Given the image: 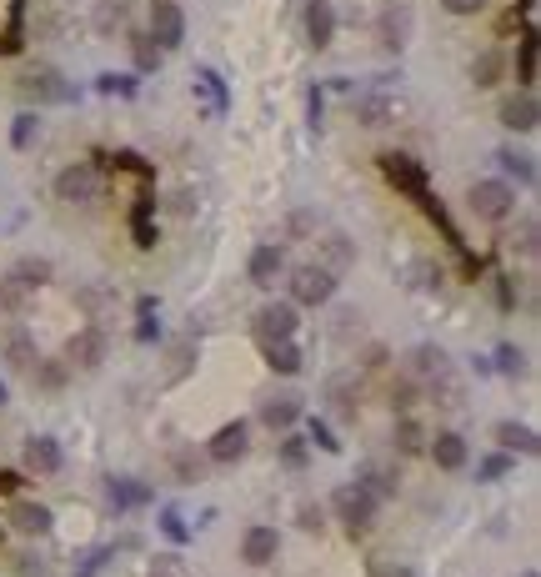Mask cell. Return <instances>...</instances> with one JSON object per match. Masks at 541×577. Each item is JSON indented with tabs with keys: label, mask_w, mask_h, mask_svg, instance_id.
<instances>
[{
	"label": "cell",
	"mask_w": 541,
	"mask_h": 577,
	"mask_svg": "<svg viewBox=\"0 0 541 577\" xmlns=\"http://www.w3.org/2000/svg\"><path fill=\"white\" fill-rule=\"evenodd\" d=\"M501 71H506V56H501V51H481V56L471 61V81H476V91L501 86Z\"/></svg>",
	"instance_id": "cell-27"
},
{
	"label": "cell",
	"mask_w": 541,
	"mask_h": 577,
	"mask_svg": "<svg viewBox=\"0 0 541 577\" xmlns=\"http://www.w3.org/2000/svg\"><path fill=\"white\" fill-rule=\"evenodd\" d=\"M36 136H41V116H36V111H21L16 126H11V146L26 151V146H36Z\"/></svg>",
	"instance_id": "cell-35"
},
{
	"label": "cell",
	"mask_w": 541,
	"mask_h": 577,
	"mask_svg": "<svg viewBox=\"0 0 541 577\" xmlns=\"http://www.w3.org/2000/svg\"><path fill=\"white\" fill-rule=\"evenodd\" d=\"M296 327H301V307H296V302H266V307L256 312V342H261V347H266V342H291Z\"/></svg>",
	"instance_id": "cell-6"
},
{
	"label": "cell",
	"mask_w": 541,
	"mask_h": 577,
	"mask_svg": "<svg viewBox=\"0 0 541 577\" xmlns=\"http://www.w3.org/2000/svg\"><path fill=\"white\" fill-rule=\"evenodd\" d=\"M281 462L296 472V467H306V442L301 437H286V447H281Z\"/></svg>",
	"instance_id": "cell-50"
},
{
	"label": "cell",
	"mask_w": 541,
	"mask_h": 577,
	"mask_svg": "<svg viewBox=\"0 0 541 577\" xmlns=\"http://www.w3.org/2000/svg\"><path fill=\"white\" fill-rule=\"evenodd\" d=\"M406 372H411V382H441L446 372H451V357H446V347H436V342H421V347H411L406 352Z\"/></svg>",
	"instance_id": "cell-11"
},
{
	"label": "cell",
	"mask_w": 541,
	"mask_h": 577,
	"mask_svg": "<svg viewBox=\"0 0 541 577\" xmlns=\"http://www.w3.org/2000/svg\"><path fill=\"white\" fill-rule=\"evenodd\" d=\"M276 552H281L276 527H266V522L246 527V537H241V557H246L251 567H271V562H276Z\"/></svg>",
	"instance_id": "cell-16"
},
{
	"label": "cell",
	"mask_w": 541,
	"mask_h": 577,
	"mask_svg": "<svg viewBox=\"0 0 541 577\" xmlns=\"http://www.w3.org/2000/svg\"><path fill=\"white\" fill-rule=\"evenodd\" d=\"M11 527H16V532H26V537H46V532L56 527V512H51L46 502L16 497V502H11Z\"/></svg>",
	"instance_id": "cell-14"
},
{
	"label": "cell",
	"mask_w": 541,
	"mask_h": 577,
	"mask_svg": "<svg viewBox=\"0 0 541 577\" xmlns=\"http://www.w3.org/2000/svg\"><path fill=\"white\" fill-rule=\"evenodd\" d=\"M381 176H386L396 191H406L411 201H421V206L431 201V196H426V171H421L416 156H406V151H386V156H381Z\"/></svg>",
	"instance_id": "cell-5"
},
{
	"label": "cell",
	"mask_w": 541,
	"mask_h": 577,
	"mask_svg": "<svg viewBox=\"0 0 541 577\" xmlns=\"http://www.w3.org/2000/svg\"><path fill=\"white\" fill-rule=\"evenodd\" d=\"M376 497L371 492H361L356 482H346V487H336V497H331V512L341 517V527L351 532V537H366L371 532V522H376Z\"/></svg>",
	"instance_id": "cell-1"
},
{
	"label": "cell",
	"mask_w": 541,
	"mask_h": 577,
	"mask_svg": "<svg viewBox=\"0 0 541 577\" xmlns=\"http://www.w3.org/2000/svg\"><path fill=\"white\" fill-rule=\"evenodd\" d=\"M246 452H251V427H246V422H226V427H216V437L206 442V457L221 462V467L241 462Z\"/></svg>",
	"instance_id": "cell-10"
},
{
	"label": "cell",
	"mask_w": 541,
	"mask_h": 577,
	"mask_svg": "<svg viewBox=\"0 0 541 577\" xmlns=\"http://www.w3.org/2000/svg\"><path fill=\"white\" fill-rule=\"evenodd\" d=\"M246 271H251V281H256V286H276V276L286 271V251L266 241V246H256V251H251V266H246Z\"/></svg>",
	"instance_id": "cell-20"
},
{
	"label": "cell",
	"mask_w": 541,
	"mask_h": 577,
	"mask_svg": "<svg viewBox=\"0 0 541 577\" xmlns=\"http://www.w3.org/2000/svg\"><path fill=\"white\" fill-rule=\"evenodd\" d=\"M351 111H356V121H361V126H371V131H376V126H391V121L401 116V101H396V96H386V91H366V96H356V106H351Z\"/></svg>",
	"instance_id": "cell-15"
},
{
	"label": "cell",
	"mask_w": 541,
	"mask_h": 577,
	"mask_svg": "<svg viewBox=\"0 0 541 577\" xmlns=\"http://www.w3.org/2000/svg\"><path fill=\"white\" fill-rule=\"evenodd\" d=\"M56 196H61L66 206H96V201H101V166H91V161L66 166V171L56 176Z\"/></svg>",
	"instance_id": "cell-3"
},
{
	"label": "cell",
	"mask_w": 541,
	"mask_h": 577,
	"mask_svg": "<svg viewBox=\"0 0 541 577\" xmlns=\"http://www.w3.org/2000/svg\"><path fill=\"white\" fill-rule=\"evenodd\" d=\"M336 297V271H326V266H296L291 271V302L296 307H326Z\"/></svg>",
	"instance_id": "cell-4"
},
{
	"label": "cell",
	"mask_w": 541,
	"mask_h": 577,
	"mask_svg": "<svg viewBox=\"0 0 541 577\" xmlns=\"http://www.w3.org/2000/svg\"><path fill=\"white\" fill-rule=\"evenodd\" d=\"M371 577H416L411 567H401V562H376L371 567Z\"/></svg>",
	"instance_id": "cell-56"
},
{
	"label": "cell",
	"mask_w": 541,
	"mask_h": 577,
	"mask_svg": "<svg viewBox=\"0 0 541 577\" xmlns=\"http://www.w3.org/2000/svg\"><path fill=\"white\" fill-rule=\"evenodd\" d=\"M496 161H501V171L516 176L521 186H536V156H526V151H496Z\"/></svg>",
	"instance_id": "cell-31"
},
{
	"label": "cell",
	"mask_w": 541,
	"mask_h": 577,
	"mask_svg": "<svg viewBox=\"0 0 541 577\" xmlns=\"http://www.w3.org/2000/svg\"><path fill=\"white\" fill-rule=\"evenodd\" d=\"M356 487H361V492H371L376 502H381V497H396V472H391V467H381V462H361Z\"/></svg>",
	"instance_id": "cell-23"
},
{
	"label": "cell",
	"mask_w": 541,
	"mask_h": 577,
	"mask_svg": "<svg viewBox=\"0 0 541 577\" xmlns=\"http://www.w3.org/2000/svg\"><path fill=\"white\" fill-rule=\"evenodd\" d=\"M391 442H396V452H401V457H416V452H426V427H421L411 412H401V417H396V437H391Z\"/></svg>",
	"instance_id": "cell-25"
},
{
	"label": "cell",
	"mask_w": 541,
	"mask_h": 577,
	"mask_svg": "<svg viewBox=\"0 0 541 577\" xmlns=\"http://www.w3.org/2000/svg\"><path fill=\"white\" fill-rule=\"evenodd\" d=\"M131 51H136V66H141V71H156V66H161V56H166L151 36H131Z\"/></svg>",
	"instance_id": "cell-39"
},
{
	"label": "cell",
	"mask_w": 541,
	"mask_h": 577,
	"mask_svg": "<svg viewBox=\"0 0 541 577\" xmlns=\"http://www.w3.org/2000/svg\"><path fill=\"white\" fill-rule=\"evenodd\" d=\"M161 532H166V537H171V542H186V537H191V532H186V522H181V512H176V507H166V512H161Z\"/></svg>",
	"instance_id": "cell-49"
},
{
	"label": "cell",
	"mask_w": 541,
	"mask_h": 577,
	"mask_svg": "<svg viewBox=\"0 0 541 577\" xmlns=\"http://www.w3.org/2000/svg\"><path fill=\"white\" fill-rule=\"evenodd\" d=\"M301 362H306V357H301V347H296V342H266V367H271V372L296 377V372H301Z\"/></svg>",
	"instance_id": "cell-28"
},
{
	"label": "cell",
	"mask_w": 541,
	"mask_h": 577,
	"mask_svg": "<svg viewBox=\"0 0 541 577\" xmlns=\"http://www.w3.org/2000/svg\"><path fill=\"white\" fill-rule=\"evenodd\" d=\"M406 36H411V11H406V6H391L386 21H381V46H386V51H401Z\"/></svg>",
	"instance_id": "cell-26"
},
{
	"label": "cell",
	"mask_w": 541,
	"mask_h": 577,
	"mask_svg": "<svg viewBox=\"0 0 541 577\" xmlns=\"http://www.w3.org/2000/svg\"><path fill=\"white\" fill-rule=\"evenodd\" d=\"M296 522H301V532H321V527H326V507H321V502H301Z\"/></svg>",
	"instance_id": "cell-47"
},
{
	"label": "cell",
	"mask_w": 541,
	"mask_h": 577,
	"mask_svg": "<svg viewBox=\"0 0 541 577\" xmlns=\"http://www.w3.org/2000/svg\"><path fill=\"white\" fill-rule=\"evenodd\" d=\"M491 367H496L501 377H526V352H521V347H511V342H501V347H496V357H491Z\"/></svg>",
	"instance_id": "cell-34"
},
{
	"label": "cell",
	"mask_w": 541,
	"mask_h": 577,
	"mask_svg": "<svg viewBox=\"0 0 541 577\" xmlns=\"http://www.w3.org/2000/svg\"><path fill=\"white\" fill-rule=\"evenodd\" d=\"M441 6H446L451 16H476V11L486 6V0H441Z\"/></svg>",
	"instance_id": "cell-54"
},
{
	"label": "cell",
	"mask_w": 541,
	"mask_h": 577,
	"mask_svg": "<svg viewBox=\"0 0 541 577\" xmlns=\"http://www.w3.org/2000/svg\"><path fill=\"white\" fill-rule=\"evenodd\" d=\"M66 467V452L56 437H31L26 442V472H41V477H56Z\"/></svg>",
	"instance_id": "cell-17"
},
{
	"label": "cell",
	"mask_w": 541,
	"mask_h": 577,
	"mask_svg": "<svg viewBox=\"0 0 541 577\" xmlns=\"http://www.w3.org/2000/svg\"><path fill=\"white\" fill-rule=\"evenodd\" d=\"M0 407H6V382H0Z\"/></svg>",
	"instance_id": "cell-59"
},
{
	"label": "cell",
	"mask_w": 541,
	"mask_h": 577,
	"mask_svg": "<svg viewBox=\"0 0 541 577\" xmlns=\"http://www.w3.org/2000/svg\"><path fill=\"white\" fill-rule=\"evenodd\" d=\"M106 497H111L116 512H131V507H146V502H151V487H141L136 477H111V482H106Z\"/></svg>",
	"instance_id": "cell-22"
},
{
	"label": "cell",
	"mask_w": 541,
	"mask_h": 577,
	"mask_svg": "<svg viewBox=\"0 0 541 577\" xmlns=\"http://www.w3.org/2000/svg\"><path fill=\"white\" fill-rule=\"evenodd\" d=\"M21 46V0H0V56Z\"/></svg>",
	"instance_id": "cell-29"
},
{
	"label": "cell",
	"mask_w": 541,
	"mask_h": 577,
	"mask_svg": "<svg viewBox=\"0 0 541 577\" xmlns=\"http://www.w3.org/2000/svg\"><path fill=\"white\" fill-rule=\"evenodd\" d=\"M76 302H81V307H86V312H91V317L101 322V317H106V312L116 307V292H106V286H86V292H81Z\"/></svg>",
	"instance_id": "cell-38"
},
{
	"label": "cell",
	"mask_w": 541,
	"mask_h": 577,
	"mask_svg": "<svg viewBox=\"0 0 541 577\" xmlns=\"http://www.w3.org/2000/svg\"><path fill=\"white\" fill-rule=\"evenodd\" d=\"M26 297H31V292H26V286H21L16 276H6V281H0V312L21 317V312H26Z\"/></svg>",
	"instance_id": "cell-37"
},
{
	"label": "cell",
	"mask_w": 541,
	"mask_h": 577,
	"mask_svg": "<svg viewBox=\"0 0 541 577\" xmlns=\"http://www.w3.org/2000/svg\"><path fill=\"white\" fill-rule=\"evenodd\" d=\"M356 397H361V392H351V382H346V377H336V382H331V402H336V412H341V417H356Z\"/></svg>",
	"instance_id": "cell-44"
},
{
	"label": "cell",
	"mask_w": 541,
	"mask_h": 577,
	"mask_svg": "<svg viewBox=\"0 0 541 577\" xmlns=\"http://www.w3.org/2000/svg\"><path fill=\"white\" fill-rule=\"evenodd\" d=\"M66 372H71L66 362H46V357H41V362L31 367V377H36V387H46V392H61V387H66Z\"/></svg>",
	"instance_id": "cell-36"
},
{
	"label": "cell",
	"mask_w": 541,
	"mask_h": 577,
	"mask_svg": "<svg viewBox=\"0 0 541 577\" xmlns=\"http://www.w3.org/2000/svg\"><path fill=\"white\" fill-rule=\"evenodd\" d=\"M426 452H431V462H436L441 472H461V467L471 462V447H466L461 432H436V437H426Z\"/></svg>",
	"instance_id": "cell-13"
},
{
	"label": "cell",
	"mask_w": 541,
	"mask_h": 577,
	"mask_svg": "<svg viewBox=\"0 0 541 577\" xmlns=\"http://www.w3.org/2000/svg\"><path fill=\"white\" fill-rule=\"evenodd\" d=\"M296 417H301V397H296V392H276V397H266V402H261V422H266L271 432L296 427Z\"/></svg>",
	"instance_id": "cell-19"
},
{
	"label": "cell",
	"mask_w": 541,
	"mask_h": 577,
	"mask_svg": "<svg viewBox=\"0 0 541 577\" xmlns=\"http://www.w3.org/2000/svg\"><path fill=\"white\" fill-rule=\"evenodd\" d=\"M516 76H521V91H531L536 81V31L521 36V51H516Z\"/></svg>",
	"instance_id": "cell-33"
},
{
	"label": "cell",
	"mask_w": 541,
	"mask_h": 577,
	"mask_svg": "<svg viewBox=\"0 0 541 577\" xmlns=\"http://www.w3.org/2000/svg\"><path fill=\"white\" fill-rule=\"evenodd\" d=\"M351 261H356V251L346 246V236H326V271H341Z\"/></svg>",
	"instance_id": "cell-42"
},
{
	"label": "cell",
	"mask_w": 541,
	"mask_h": 577,
	"mask_svg": "<svg viewBox=\"0 0 541 577\" xmlns=\"http://www.w3.org/2000/svg\"><path fill=\"white\" fill-rule=\"evenodd\" d=\"M16 487H21V477H16V472H0V492H16Z\"/></svg>",
	"instance_id": "cell-58"
},
{
	"label": "cell",
	"mask_w": 541,
	"mask_h": 577,
	"mask_svg": "<svg viewBox=\"0 0 541 577\" xmlns=\"http://www.w3.org/2000/svg\"><path fill=\"white\" fill-rule=\"evenodd\" d=\"M336 36V11H331V0H306V41L316 51H326Z\"/></svg>",
	"instance_id": "cell-18"
},
{
	"label": "cell",
	"mask_w": 541,
	"mask_h": 577,
	"mask_svg": "<svg viewBox=\"0 0 541 577\" xmlns=\"http://www.w3.org/2000/svg\"><path fill=\"white\" fill-rule=\"evenodd\" d=\"M6 362H11L16 372H31V367L41 362L36 337H31V332H21V327H16V332H6Z\"/></svg>",
	"instance_id": "cell-24"
},
{
	"label": "cell",
	"mask_w": 541,
	"mask_h": 577,
	"mask_svg": "<svg viewBox=\"0 0 541 577\" xmlns=\"http://www.w3.org/2000/svg\"><path fill=\"white\" fill-rule=\"evenodd\" d=\"M106 352H111V342H106V332H101V327H86V332H76V337L66 342V367H81V372H96V367L106 362Z\"/></svg>",
	"instance_id": "cell-9"
},
{
	"label": "cell",
	"mask_w": 541,
	"mask_h": 577,
	"mask_svg": "<svg viewBox=\"0 0 541 577\" xmlns=\"http://www.w3.org/2000/svg\"><path fill=\"white\" fill-rule=\"evenodd\" d=\"M411 407H416V382L401 377V382L391 387V412H411Z\"/></svg>",
	"instance_id": "cell-46"
},
{
	"label": "cell",
	"mask_w": 541,
	"mask_h": 577,
	"mask_svg": "<svg viewBox=\"0 0 541 577\" xmlns=\"http://www.w3.org/2000/svg\"><path fill=\"white\" fill-rule=\"evenodd\" d=\"M466 201H471V211H476L481 221H506V216L516 211V191H511V181H476Z\"/></svg>",
	"instance_id": "cell-7"
},
{
	"label": "cell",
	"mask_w": 541,
	"mask_h": 577,
	"mask_svg": "<svg viewBox=\"0 0 541 577\" xmlns=\"http://www.w3.org/2000/svg\"><path fill=\"white\" fill-rule=\"evenodd\" d=\"M151 41L161 51H176L186 41V11L176 0H151Z\"/></svg>",
	"instance_id": "cell-8"
},
{
	"label": "cell",
	"mask_w": 541,
	"mask_h": 577,
	"mask_svg": "<svg viewBox=\"0 0 541 577\" xmlns=\"http://www.w3.org/2000/svg\"><path fill=\"white\" fill-rule=\"evenodd\" d=\"M126 31V0H101L96 6V36H116Z\"/></svg>",
	"instance_id": "cell-32"
},
{
	"label": "cell",
	"mask_w": 541,
	"mask_h": 577,
	"mask_svg": "<svg viewBox=\"0 0 541 577\" xmlns=\"http://www.w3.org/2000/svg\"><path fill=\"white\" fill-rule=\"evenodd\" d=\"M351 332H361V312H356V307H341V312H336V337H351Z\"/></svg>",
	"instance_id": "cell-51"
},
{
	"label": "cell",
	"mask_w": 541,
	"mask_h": 577,
	"mask_svg": "<svg viewBox=\"0 0 541 577\" xmlns=\"http://www.w3.org/2000/svg\"><path fill=\"white\" fill-rule=\"evenodd\" d=\"M496 121H501L506 131L526 136V131H536V121H541V106H536V96H531V91H511V96L501 101Z\"/></svg>",
	"instance_id": "cell-12"
},
{
	"label": "cell",
	"mask_w": 541,
	"mask_h": 577,
	"mask_svg": "<svg viewBox=\"0 0 541 577\" xmlns=\"http://www.w3.org/2000/svg\"><path fill=\"white\" fill-rule=\"evenodd\" d=\"M21 96L36 101V106H71V101H76V86H71L61 71H51V66H31V71L21 76Z\"/></svg>",
	"instance_id": "cell-2"
},
{
	"label": "cell",
	"mask_w": 541,
	"mask_h": 577,
	"mask_svg": "<svg viewBox=\"0 0 541 577\" xmlns=\"http://www.w3.org/2000/svg\"><path fill=\"white\" fill-rule=\"evenodd\" d=\"M306 442H311V447H321V452H341L336 432H331V427H326L321 417H311V422H306Z\"/></svg>",
	"instance_id": "cell-43"
},
{
	"label": "cell",
	"mask_w": 541,
	"mask_h": 577,
	"mask_svg": "<svg viewBox=\"0 0 541 577\" xmlns=\"http://www.w3.org/2000/svg\"><path fill=\"white\" fill-rule=\"evenodd\" d=\"M136 246H156V231H151V201L136 206Z\"/></svg>",
	"instance_id": "cell-48"
},
{
	"label": "cell",
	"mask_w": 541,
	"mask_h": 577,
	"mask_svg": "<svg viewBox=\"0 0 541 577\" xmlns=\"http://www.w3.org/2000/svg\"><path fill=\"white\" fill-rule=\"evenodd\" d=\"M506 472H511V452H496V457L476 462V482H496V477H506Z\"/></svg>",
	"instance_id": "cell-45"
},
{
	"label": "cell",
	"mask_w": 541,
	"mask_h": 577,
	"mask_svg": "<svg viewBox=\"0 0 541 577\" xmlns=\"http://www.w3.org/2000/svg\"><path fill=\"white\" fill-rule=\"evenodd\" d=\"M136 337H141V342H156V337H161V327H156L151 317H141V332H136Z\"/></svg>",
	"instance_id": "cell-57"
},
{
	"label": "cell",
	"mask_w": 541,
	"mask_h": 577,
	"mask_svg": "<svg viewBox=\"0 0 541 577\" xmlns=\"http://www.w3.org/2000/svg\"><path fill=\"white\" fill-rule=\"evenodd\" d=\"M96 91H101V96H136L141 86H136V76H116V71H106V76H96Z\"/></svg>",
	"instance_id": "cell-40"
},
{
	"label": "cell",
	"mask_w": 541,
	"mask_h": 577,
	"mask_svg": "<svg viewBox=\"0 0 541 577\" xmlns=\"http://www.w3.org/2000/svg\"><path fill=\"white\" fill-rule=\"evenodd\" d=\"M536 236H541V226H536V216H526V221H521V231L511 236V246H516L521 256H536V251H541V241H536Z\"/></svg>",
	"instance_id": "cell-41"
},
{
	"label": "cell",
	"mask_w": 541,
	"mask_h": 577,
	"mask_svg": "<svg viewBox=\"0 0 541 577\" xmlns=\"http://www.w3.org/2000/svg\"><path fill=\"white\" fill-rule=\"evenodd\" d=\"M321 111H326V101H321V91H311V96H306V116H311V131H321Z\"/></svg>",
	"instance_id": "cell-55"
},
{
	"label": "cell",
	"mask_w": 541,
	"mask_h": 577,
	"mask_svg": "<svg viewBox=\"0 0 541 577\" xmlns=\"http://www.w3.org/2000/svg\"><path fill=\"white\" fill-rule=\"evenodd\" d=\"M176 472H181V482H201V457H191V452H176Z\"/></svg>",
	"instance_id": "cell-52"
},
{
	"label": "cell",
	"mask_w": 541,
	"mask_h": 577,
	"mask_svg": "<svg viewBox=\"0 0 541 577\" xmlns=\"http://www.w3.org/2000/svg\"><path fill=\"white\" fill-rule=\"evenodd\" d=\"M496 302H501V312L516 307V286H511V276H496Z\"/></svg>",
	"instance_id": "cell-53"
},
{
	"label": "cell",
	"mask_w": 541,
	"mask_h": 577,
	"mask_svg": "<svg viewBox=\"0 0 541 577\" xmlns=\"http://www.w3.org/2000/svg\"><path fill=\"white\" fill-rule=\"evenodd\" d=\"M491 437H496L501 452H521V457H536V447H541V437L531 427H521V422H496Z\"/></svg>",
	"instance_id": "cell-21"
},
{
	"label": "cell",
	"mask_w": 541,
	"mask_h": 577,
	"mask_svg": "<svg viewBox=\"0 0 541 577\" xmlns=\"http://www.w3.org/2000/svg\"><path fill=\"white\" fill-rule=\"evenodd\" d=\"M11 276L26 286V292H36V286L51 281V261H46V256H21V261L11 266Z\"/></svg>",
	"instance_id": "cell-30"
},
{
	"label": "cell",
	"mask_w": 541,
	"mask_h": 577,
	"mask_svg": "<svg viewBox=\"0 0 541 577\" xmlns=\"http://www.w3.org/2000/svg\"><path fill=\"white\" fill-rule=\"evenodd\" d=\"M521 577H536V572H521Z\"/></svg>",
	"instance_id": "cell-60"
}]
</instances>
